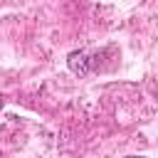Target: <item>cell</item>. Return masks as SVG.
Instances as JSON below:
<instances>
[{
	"label": "cell",
	"instance_id": "obj_1",
	"mask_svg": "<svg viewBox=\"0 0 158 158\" xmlns=\"http://www.w3.org/2000/svg\"><path fill=\"white\" fill-rule=\"evenodd\" d=\"M67 62H69V69L77 72V74H86L89 72V64H86V54L84 52H72Z\"/></svg>",
	"mask_w": 158,
	"mask_h": 158
}]
</instances>
